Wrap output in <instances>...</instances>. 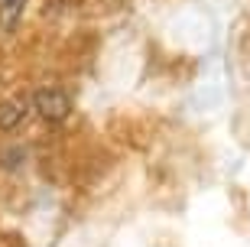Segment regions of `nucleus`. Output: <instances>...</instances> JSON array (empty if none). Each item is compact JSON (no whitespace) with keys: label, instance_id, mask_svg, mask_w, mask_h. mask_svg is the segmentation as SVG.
Here are the masks:
<instances>
[{"label":"nucleus","instance_id":"nucleus-2","mask_svg":"<svg viewBox=\"0 0 250 247\" xmlns=\"http://www.w3.org/2000/svg\"><path fill=\"white\" fill-rule=\"evenodd\" d=\"M26 120V101L0 98V130H17Z\"/></svg>","mask_w":250,"mask_h":247},{"label":"nucleus","instance_id":"nucleus-1","mask_svg":"<svg viewBox=\"0 0 250 247\" xmlns=\"http://www.w3.org/2000/svg\"><path fill=\"white\" fill-rule=\"evenodd\" d=\"M33 111L46 124H59V120H65L72 114V98H68V91L52 88V85L49 88H36L33 91Z\"/></svg>","mask_w":250,"mask_h":247},{"label":"nucleus","instance_id":"nucleus-3","mask_svg":"<svg viewBox=\"0 0 250 247\" xmlns=\"http://www.w3.org/2000/svg\"><path fill=\"white\" fill-rule=\"evenodd\" d=\"M23 7H26V0H0V26L13 29L20 13H23Z\"/></svg>","mask_w":250,"mask_h":247}]
</instances>
